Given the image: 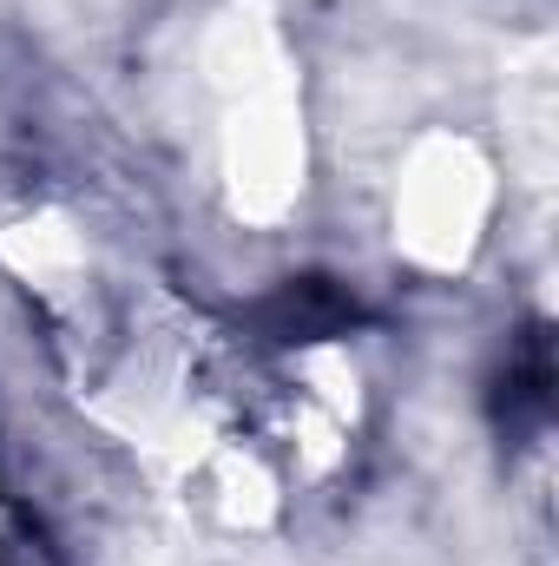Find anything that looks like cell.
Segmentation results:
<instances>
[{
    "label": "cell",
    "instance_id": "1",
    "mask_svg": "<svg viewBox=\"0 0 559 566\" xmlns=\"http://www.w3.org/2000/svg\"><path fill=\"white\" fill-rule=\"evenodd\" d=\"M198 99L211 185L224 211L251 231H277L309 191V106L303 60L257 0H231L198 46Z\"/></svg>",
    "mask_w": 559,
    "mask_h": 566
},
{
    "label": "cell",
    "instance_id": "2",
    "mask_svg": "<svg viewBox=\"0 0 559 566\" xmlns=\"http://www.w3.org/2000/svg\"><path fill=\"white\" fill-rule=\"evenodd\" d=\"M362 416H369V376L356 349L329 336L289 343L271 363H244V428L289 494L329 481L349 461Z\"/></svg>",
    "mask_w": 559,
    "mask_h": 566
},
{
    "label": "cell",
    "instance_id": "3",
    "mask_svg": "<svg viewBox=\"0 0 559 566\" xmlns=\"http://www.w3.org/2000/svg\"><path fill=\"white\" fill-rule=\"evenodd\" d=\"M500 218V165L461 126L409 139L389 178V244L421 277H467Z\"/></svg>",
    "mask_w": 559,
    "mask_h": 566
},
{
    "label": "cell",
    "instance_id": "4",
    "mask_svg": "<svg viewBox=\"0 0 559 566\" xmlns=\"http://www.w3.org/2000/svg\"><path fill=\"white\" fill-rule=\"evenodd\" d=\"M0 560H7V488H0Z\"/></svg>",
    "mask_w": 559,
    "mask_h": 566
}]
</instances>
